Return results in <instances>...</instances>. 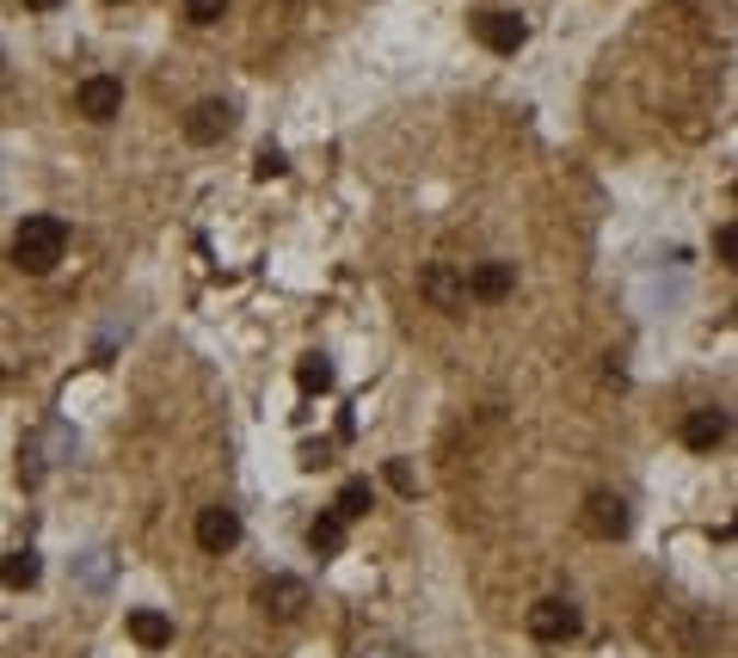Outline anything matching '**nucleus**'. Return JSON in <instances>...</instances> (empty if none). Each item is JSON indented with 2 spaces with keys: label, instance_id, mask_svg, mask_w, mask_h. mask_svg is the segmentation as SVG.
I'll use <instances>...</instances> for the list:
<instances>
[{
  "label": "nucleus",
  "instance_id": "obj_14",
  "mask_svg": "<svg viewBox=\"0 0 738 658\" xmlns=\"http://www.w3.org/2000/svg\"><path fill=\"white\" fill-rule=\"evenodd\" d=\"M308 548H315L320 560H332V554L345 548V518H339V511H320V518L308 523Z\"/></svg>",
  "mask_w": 738,
  "mask_h": 658
},
{
  "label": "nucleus",
  "instance_id": "obj_16",
  "mask_svg": "<svg viewBox=\"0 0 738 658\" xmlns=\"http://www.w3.org/2000/svg\"><path fill=\"white\" fill-rule=\"evenodd\" d=\"M370 504H376V492H370V480H351L345 492H339V504H332V511H339V518H363V511H370Z\"/></svg>",
  "mask_w": 738,
  "mask_h": 658
},
{
  "label": "nucleus",
  "instance_id": "obj_20",
  "mask_svg": "<svg viewBox=\"0 0 738 658\" xmlns=\"http://www.w3.org/2000/svg\"><path fill=\"white\" fill-rule=\"evenodd\" d=\"M714 252H720V265H733V252H738V228H733V222L714 235Z\"/></svg>",
  "mask_w": 738,
  "mask_h": 658
},
{
  "label": "nucleus",
  "instance_id": "obj_2",
  "mask_svg": "<svg viewBox=\"0 0 738 658\" xmlns=\"http://www.w3.org/2000/svg\"><path fill=\"white\" fill-rule=\"evenodd\" d=\"M75 111H80V117H93V124H111V117L124 111V80H111V75L80 80V87H75Z\"/></svg>",
  "mask_w": 738,
  "mask_h": 658
},
{
  "label": "nucleus",
  "instance_id": "obj_9",
  "mask_svg": "<svg viewBox=\"0 0 738 658\" xmlns=\"http://www.w3.org/2000/svg\"><path fill=\"white\" fill-rule=\"evenodd\" d=\"M462 283H468V296H474V302H504L511 290H518V265H504V259H487V265H474Z\"/></svg>",
  "mask_w": 738,
  "mask_h": 658
},
{
  "label": "nucleus",
  "instance_id": "obj_22",
  "mask_svg": "<svg viewBox=\"0 0 738 658\" xmlns=\"http://www.w3.org/2000/svg\"><path fill=\"white\" fill-rule=\"evenodd\" d=\"M363 658H400V653H394V646H376V653H363Z\"/></svg>",
  "mask_w": 738,
  "mask_h": 658
},
{
  "label": "nucleus",
  "instance_id": "obj_12",
  "mask_svg": "<svg viewBox=\"0 0 738 658\" xmlns=\"http://www.w3.org/2000/svg\"><path fill=\"white\" fill-rule=\"evenodd\" d=\"M129 640L148 646V653H160V646H173V622L160 610H129Z\"/></svg>",
  "mask_w": 738,
  "mask_h": 658
},
{
  "label": "nucleus",
  "instance_id": "obj_18",
  "mask_svg": "<svg viewBox=\"0 0 738 658\" xmlns=\"http://www.w3.org/2000/svg\"><path fill=\"white\" fill-rule=\"evenodd\" d=\"M252 173H259V179H283L289 167H283V155H277V148H259V160H252Z\"/></svg>",
  "mask_w": 738,
  "mask_h": 658
},
{
  "label": "nucleus",
  "instance_id": "obj_19",
  "mask_svg": "<svg viewBox=\"0 0 738 658\" xmlns=\"http://www.w3.org/2000/svg\"><path fill=\"white\" fill-rule=\"evenodd\" d=\"M388 486H394V492H407V499L419 492V486H412V468H407V462H388Z\"/></svg>",
  "mask_w": 738,
  "mask_h": 658
},
{
  "label": "nucleus",
  "instance_id": "obj_7",
  "mask_svg": "<svg viewBox=\"0 0 738 658\" xmlns=\"http://www.w3.org/2000/svg\"><path fill=\"white\" fill-rule=\"evenodd\" d=\"M235 542H240V518L228 511V504L197 511V548H204V554H228Z\"/></svg>",
  "mask_w": 738,
  "mask_h": 658
},
{
  "label": "nucleus",
  "instance_id": "obj_17",
  "mask_svg": "<svg viewBox=\"0 0 738 658\" xmlns=\"http://www.w3.org/2000/svg\"><path fill=\"white\" fill-rule=\"evenodd\" d=\"M222 13H228V0H185V19H191V25H216Z\"/></svg>",
  "mask_w": 738,
  "mask_h": 658
},
{
  "label": "nucleus",
  "instance_id": "obj_13",
  "mask_svg": "<svg viewBox=\"0 0 738 658\" xmlns=\"http://www.w3.org/2000/svg\"><path fill=\"white\" fill-rule=\"evenodd\" d=\"M37 579H44V566H37L32 548H13L7 560H0V585H7V591H32Z\"/></svg>",
  "mask_w": 738,
  "mask_h": 658
},
{
  "label": "nucleus",
  "instance_id": "obj_11",
  "mask_svg": "<svg viewBox=\"0 0 738 658\" xmlns=\"http://www.w3.org/2000/svg\"><path fill=\"white\" fill-rule=\"evenodd\" d=\"M726 431H733V419H726L720 407H695L690 419H683V443H690V450H720Z\"/></svg>",
  "mask_w": 738,
  "mask_h": 658
},
{
  "label": "nucleus",
  "instance_id": "obj_1",
  "mask_svg": "<svg viewBox=\"0 0 738 658\" xmlns=\"http://www.w3.org/2000/svg\"><path fill=\"white\" fill-rule=\"evenodd\" d=\"M68 252V222L63 216H25L13 235V265L32 271V277H44V271L63 265Z\"/></svg>",
  "mask_w": 738,
  "mask_h": 658
},
{
  "label": "nucleus",
  "instance_id": "obj_10",
  "mask_svg": "<svg viewBox=\"0 0 738 658\" xmlns=\"http://www.w3.org/2000/svg\"><path fill=\"white\" fill-rule=\"evenodd\" d=\"M259 597H265V610H271V615H283V622H296V615L308 610V585L289 579V572H271L265 591H259Z\"/></svg>",
  "mask_w": 738,
  "mask_h": 658
},
{
  "label": "nucleus",
  "instance_id": "obj_21",
  "mask_svg": "<svg viewBox=\"0 0 738 658\" xmlns=\"http://www.w3.org/2000/svg\"><path fill=\"white\" fill-rule=\"evenodd\" d=\"M25 7H37V13H49V7H63V0H25Z\"/></svg>",
  "mask_w": 738,
  "mask_h": 658
},
{
  "label": "nucleus",
  "instance_id": "obj_4",
  "mask_svg": "<svg viewBox=\"0 0 738 658\" xmlns=\"http://www.w3.org/2000/svg\"><path fill=\"white\" fill-rule=\"evenodd\" d=\"M419 296L431 302V308H443V314H462V308H468V283H462L456 265H424Z\"/></svg>",
  "mask_w": 738,
  "mask_h": 658
},
{
  "label": "nucleus",
  "instance_id": "obj_3",
  "mask_svg": "<svg viewBox=\"0 0 738 658\" xmlns=\"http://www.w3.org/2000/svg\"><path fill=\"white\" fill-rule=\"evenodd\" d=\"M530 634L535 640H548V646L572 640V634H579V610H572L566 597H542V603L530 610Z\"/></svg>",
  "mask_w": 738,
  "mask_h": 658
},
{
  "label": "nucleus",
  "instance_id": "obj_15",
  "mask_svg": "<svg viewBox=\"0 0 738 658\" xmlns=\"http://www.w3.org/2000/svg\"><path fill=\"white\" fill-rule=\"evenodd\" d=\"M296 382H302V394H327L332 388V358L327 351H308V358L296 363Z\"/></svg>",
  "mask_w": 738,
  "mask_h": 658
},
{
  "label": "nucleus",
  "instance_id": "obj_6",
  "mask_svg": "<svg viewBox=\"0 0 738 658\" xmlns=\"http://www.w3.org/2000/svg\"><path fill=\"white\" fill-rule=\"evenodd\" d=\"M228 129H235V105H228V99H204V105H191V117H185V136L197 141V148L222 141Z\"/></svg>",
  "mask_w": 738,
  "mask_h": 658
},
{
  "label": "nucleus",
  "instance_id": "obj_5",
  "mask_svg": "<svg viewBox=\"0 0 738 658\" xmlns=\"http://www.w3.org/2000/svg\"><path fill=\"white\" fill-rule=\"evenodd\" d=\"M584 530L598 535V542H622L628 535V504L615 499V492H591L584 499Z\"/></svg>",
  "mask_w": 738,
  "mask_h": 658
},
{
  "label": "nucleus",
  "instance_id": "obj_8",
  "mask_svg": "<svg viewBox=\"0 0 738 658\" xmlns=\"http://www.w3.org/2000/svg\"><path fill=\"white\" fill-rule=\"evenodd\" d=\"M474 32H480V44L499 49V56H518L523 37H530V25H523L518 13H480L474 19Z\"/></svg>",
  "mask_w": 738,
  "mask_h": 658
}]
</instances>
